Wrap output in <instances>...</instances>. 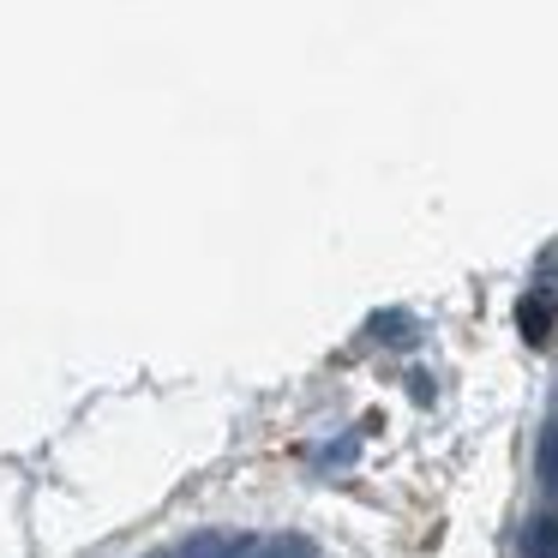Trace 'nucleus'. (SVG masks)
I'll use <instances>...</instances> for the list:
<instances>
[{"mask_svg": "<svg viewBox=\"0 0 558 558\" xmlns=\"http://www.w3.org/2000/svg\"><path fill=\"white\" fill-rule=\"evenodd\" d=\"M246 541H229V534H198V541H186L174 558H241Z\"/></svg>", "mask_w": 558, "mask_h": 558, "instance_id": "obj_1", "label": "nucleus"}, {"mask_svg": "<svg viewBox=\"0 0 558 558\" xmlns=\"http://www.w3.org/2000/svg\"><path fill=\"white\" fill-rule=\"evenodd\" d=\"M522 558H558V517L529 522V534H522Z\"/></svg>", "mask_w": 558, "mask_h": 558, "instance_id": "obj_2", "label": "nucleus"}]
</instances>
